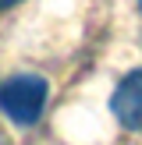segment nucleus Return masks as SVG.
<instances>
[{
  "label": "nucleus",
  "mask_w": 142,
  "mask_h": 145,
  "mask_svg": "<svg viewBox=\"0 0 142 145\" xmlns=\"http://www.w3.org/2000/svg\"><path fill=\"white\" fill-rule=\"evenodd\" d=\"M139 11H142V0H139Z\"/></svg>",
  "instance_id": "20e7f679"
},
{
  "label": "nucleus",
  "mask_w": 142,
  "mask_h": 145,
  "mask_svg": "<svg viewBox=\"0 0 142 145\" xmlns=\"http://www.w3.org/2000/svg\"><path fill=\"white\" fill-rule=\"evenodd\" d=\"M50 85L39 74H14L11 82L0 85V110L11 124L18 127H32L43 117V106H46Z\"/></svg>",
  "instance_id": "f257e3e1"
},
{
  "label": "nucleus",
  "mask_w": 142,
  "mask_h": 145,
  "mask_svg": "<svg viewBox=\"0 0 142 145\" xmlns=\"http://www.w3.org/2000/svg\"><path fill=\"white\" fill-rule=\"evenodd\" d=\"M110 113L117 117L121 127L142 131V67L121 78V85L110 96Z\"/></svg>",
  "instance_id": "f03ea898"
},
{
  "label": "nucleus",
  "mask_w": 142,
  "mask_h": 145,
  "mask_svg": "<svg viewBox=\"0 0 142 145\" xmlns=\"http://www.w3.org/2000/svg\"><path fill=\"white\" fill-rule=\"evenodd\" d=\"M14 4H21V0H0V11H11Z\"/></svg>",
  "instance_id": "7ed1b4c3"
}]
</instances>
